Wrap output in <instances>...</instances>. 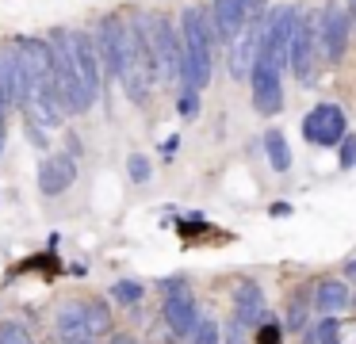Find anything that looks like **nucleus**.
<instances>
[{"label": "nucleus", "instance_id": "1", "mask_svg": "<svg viewBox=\"0 0 356 344\" xmlns=\"http://www.w3.org/2000/svg\"><path fill=\"white\" fill-rule=\"evenodd\" d=\"M180 38H184V65H180V84L203 92L215 73V31L203 8H188L180 15Z\"/></svg>", "mask_w": 356, "mask_h": 344}, {"label": "nucleus", "instance_id": "2", "mask_svg": "<svg viewBox=\"0 0 356 344\" xmlns=\"http://www.w3.org/2000/svg\"><path fill=\"white\" fill-rule=\"evenodd\" d=\"M149 31V50H154V69H157V84H177L180 81V65H184V38H180L177 23L154 15L146 19Z\"/></svg>", "mask_w": 356, "mask_h": 344}, {"label": "nucleus", "instance_id": "3", "mask_svg": "<svg viewBox=\"0 0 356 344\" xmlns=\"http://www.w3.org/2000/svg\"><path fill=\"white\" fill-rule=\"evenodd\" d=\"M318 61H322V35H318V15H299L295 19V35H291V69L299 76L302 88H314L318 81Z\"/></svg>", "mask_w": 356, "mask_h": 344}, {"label": "nucleus", "instance_id": "4", "mask_svg": "<svg viewBox=\"0 0 356 344\" xmlns=\"http://www.w3.org/2000/svg\"><path fill=\"white\" fill-rule=\"evenodd\" d=\"M65 46H70V61L77 69L81 84L96 104L104 92V61H100V50H96V35L81 27H65Z\"/></svg>", "mask_w": 356, "mask_h": 344}, {"label": "nucleus", "instance_id": "5", "mask_svg": "<svg viewBox=\"0 0 356 344\" xmlns=\"http://www.w3.org/2000/svg\"><path fill=\"white\" fill-rule=\"evenodd\" d=\"M264 15H268V8L264 12H253L245 19V27L238 31V35L230 38V54H226V65H230V76L234 81H249V73H253L257 58H261V46H264Z\"/></svg>", "mask_w": 356, "mask_h": 344}, {"label": "nucleus", "instance_id": "6", "mask_svg": "<svg viewBox=\"0 0 356 344\" xmlns=\"http://www.w3.org/2000/svg\"><path fill=\"white\" fill-rule=\"evenodd\" d=\"M295 19H299V12H295L291 4H276V8H268V15H264V46H261V58L272 61L276 69H287V61H291Z\"/></svg>", "mask_w": 356, "mask_h": 344}, {"label": "nucleus", "instance_id": "7", "mask_svg": "<svg viewBox=\"0 0 356 344\" xmlns=\"http://www.w3.org/2000/svg\"><path fill=\"white\" fill-rule=\"evenodd\" d=\"M348 134V119L341 104H318L310 107V115L302 119V138L310 145H322V149H333L341 138Z\"/></svg>", "mask_w": 356, "mask_h": 344}, {"label": "nucleus", "instance_id": "8", "mask_svg": "<svg viewBox=\"0 0 356 344\" xmlns=\"http://www.w3.org/2000/svg\"><path fill=\"white\" fill-rule=\"evenodd\" d=\"M318 35H322V54L325 61H341L348 50V35H353V15L341 0H325L322 15H318Z\"/></svg>", "mask_w": 356, "mask_h": 344}, {"label": "nucleus", "instance_id": "9", "mask_svg": "<svg viewBox=\"0 0 356 344\" xmlns=\"http://www.w3.org/2000/svg\"><path fill=\"white\" fill-rule=\"evenodd\" d=\"M253 12H264V0H211L207 19H211V31H215L218 42H230L245 27V19Z\"/></svg>", "mask_w": 356, "mask_h": 344}, {"label": "nucleus", "instance_id": "10", "mask_svg": "<svg viewBox=\"0 0 356 344\" xmlns=\"http://www.w3.org/2000/svg\"><path fill=\"white\" fill-rule=\"evenodd\" d=\"M280 76H284V69H276L272 61L257 58L253 73H249L257 115H280V107H284V84H280Z\"/></svg>", "mask_w": 356, "mask_h": 344}, {"label": "nucleus", "instance_id": "11", "mask_svg": "<svg viewBox=\"0 0 356 344\" xmlns=\"http://www.w3.org/2000/svg\"><path fill=\"white\" fill-rule=\"evenodd\" d=\"M161 313H165V325L172 329V336H192V329L200 325V306H195L192 290L180 283V287H169L165 290V302H161Z\"/></svg>", "mask_w": 356, "mask_h": 344}, {"label": "nucleus", "instance_id": "12", "mask_svg": "<svg viewBox=\"0 0 356 344\" xmlns=\"http://www.w3.org/2000/svg\"><path fill=\"white\" fill-rule=\"evenodd\" d=\"M77 183V157L73 153H50L39 165V191L47 199H58Z\"/></svg>", "mask_w": 356, "mask_h": 344}, {"label": "nucleus", "instance_id": "13", "mask_svg": "<svg viewBox=\"0 0 356 344\" xmlns=\"http://www.w3.org/2000/svg\"><path fill=\"white\" fill-rule=\"evenodd\" d=\"M261 313H264V290H261V283L241 279L238 290H234V318L245 321V325H261Z\"/></svg>", "mask_w": 356, "mask_h": 344}, {"label": "nucleus", "instance_id": "14", "mask_svg": "<svg viewBox=\"0 0 356 344\" xmlns=\"http://www.w3.org/2000/svg\"><path fill=\"white\" fill-rule=\"evenodd\" d=\"M348 302H353V295H348V287L341 279H322L314 287V310L322 318H333V313L348 310Z\"/></svg>", "mask_w": 356, "mask_h": 344}, {"label": "nucleus", "instance_id": "15", "mask_svg": "<svg viewBox=\"0 0 356 344\" xmlns=\"http://www.w3.org/2000/svg\"><path fill=\"white\" fill-rule=\"evenodd\" d=\"M54 329L62 341H73V336H88L85 333V302H65L54 318Z\"/></svg>", "mask_w": 356, "mask_h": 344}, {"label": "nucleus", "instance_id": "16", "mask_svg": "<svg viewBox=\"0 0 356 344\" xmlns=\"http://www.w3.org/2000/svg\"><path fill=\"white\" fill-rule=\"evenodd\" d=\"M85 333L92 336H108L111 333V306L104 298H88L85 302Z\"/></svg>", "mask_w": 356, "mask_h": 344}, {"label": "nucleus", "instance_id": "17", "mask_svg": "<svg viewBox=\"0 0 356 344\" xmlns=\"http://www.w3.org/2000/svg\"><path fill=\"white\" fill-rule=\"evenodd\" d=\"M264 153H268V165L276 168V172H287V168H291V149H287V138L280 134V130H268V134H264Z\"/></svg>", "mask_w": 356, "mask_h": 344}, {"label": "nucleus", "instance_id": "18", "mask_svg": "<svg viewBox=\"0 0 356 344\" xmlns=\"http://www.w3.org/2000/svg\"><path fill=\"white\" fill-rule=\"evenodd\" d=\"M142 295H146V287H142L138 279H119V283H111V290H108V298H115L119 306H138Z\"/></svg>", "mask_w": 356, "mask_h": 344}, {"label": "nucleus", "instance_id": "19", "mask_svg": "<svg viewBox=\"0 0 356 344\" xmlns=\"http://www.w3.org/2000/svg\"><path fill=\"white\" fill-rule=\"evenodd\" d=\"M0 344H35V336L24 321H0Z\"/></svg>", "mask_w": 356, "mask_h": 344}, {"label": "nucleus", "instance_id": "20", "mask_svg": "<svg viewBox=\"0 0 356 344\" xmlns=\"http://www.w3.org/2000/svg\"><path fill=\"white\" fill-rule=\"evenodd\" d=\"M177 111H180V119H195L200 115V92L195 88H184L177 96Z\"/></svg>", "mask_w": 356, "mask_h": 344}, {"label": "nucleus", "instance_id": "21", "mask_svg": "<svg viewBox=\"0 0 356 344\" xmlns=\"http://www.w3.org/2000/svg\"><path fill=\"white\" fill-rule=\"evenodd\" d=\"M127 172H131L134 183H146L149 172H154V168H149V157H142V153H131V157H127Z\"/></svg>", "mask_w": 356, "mask_h": 344}, {"label": "nucleus", "instance_id": "22", "mask_svg": "<svg viewBox=\"0 0 356 344\" xmlns=\"http://www.w3.org/2000/svg\"><path fill=\"white\" fill-rule=\"evenodd\" d=\"M307 298H291V306H287V329H291V333H299L302 325H307Z\"/></svg>", "mask_w": 356, "mask_h": 344}, {"label": "nucleus", "instance_id": "23", "mask_svg": "<svg viewBox=\"0 0 356 344\" xmlns=\"http://www.w3.org/2000/svg\"><path fill=\"white\" fill-rule=\"evenodd\" d=\"M188 344H218V325L215 321H200L188 336Z\"/></svg>", "mask_w": 356, "mask_h": 344}, {"label": "nucleus", "instance_id": "24", "mask_svg": "<svg viewBox=\"0 0 356 344\" xmlns=\"http://www.w3.org/2000/svg\"><path fill=\"white\" fill-rule=\"evenodd\" d=\"M337 149H341L337 165L345 168V172H348V168H356V134H345V138L337 142Z\"/></svg>", "mask_w": 356, "mask_h": 344}, {"label": "nucleus", "instance_id": "25", "mask_svg": "<svg viewBox=\"0 0 356 344\" xmlns=\"http://www.w3.org/2000/svg\"><path fill=\"white\" fill-rule=\"evenodd\" d=\"M314 341L318 344H341V325L333 318H322V325L314 329Z\"/></svg>", "mask_w": 356, "mask_h": 344}, {"label": "nucleus", "instance_id": "26", "mask_svg": "<svg viewBox=\"0 0 356 344\" xmlns=\"http://www.w3.org/2000/svg\"><path fill=\"white\" fill-rule=\"evenodd\" d=\"M257 344H284V333H280V325H268V321H264V325L257 329Z\"/></svg>", "mask_w": 356, "mask_h": 344}, {"label": "nucleus", "instance_id": "27", "mask_svg": "<svg viewBox=\"0 0 356 344\" xmlns=\"http://www.w3.org/2000/svg\"><path fill=\"white\" fill-rule=\"evenodd\" d=\"M245 321H238L234 318V325H230V333H226V344H245Z\"/></svg>", "mask_w": 356, "mask_h": 344}, {"label": "nucleus", "instance_id": "28", "mask_svg": "<svg viewBox=\"0 0 356 344\" xmlns=\"http://www.w3.org/2000/svg\"><path fill=\"white\" fill-rule=\"evenodd\" d=\"M177 145H180V138H177V134H169V138L161 142V157H165V161H172V157H177Z\"/></svg>", "mask_w": 356, "mask_h": 344}, {"label": "nucleus", "instance_id": "29", "mask_svg": "<svg viewBox=\"0 0 356 344\" xmlns=\"http://www.w3.org/2000/svg\"><path fill=\"white\" fill-rule=\"evenodd\" d=\"M108 344H138V336H131V333H108Z\"/></svg>", "mask_w": 356, "mask_h": 344}, {"label": "nucleus", "instance_id": "30", "mask_svg": "<svg viewBox=\"0 0 356 344\" xmlns=\"http://www.w3.org/2000/svg\"><path fill=\"white\" fill-rule=\"evenodd\" d=\"M272 214H276V218H284V214H291V203H272Z\"/></svg>", "mask_w": 356, "mask_h": 344}, {"label": "nucleus", "instance_id": "31", "mask_svg": "<svg viewBox=\"0 0 356 344\" xmlns=\"http://www.w3.org/2000/svg\"><path fill=\"white\" fill-rule=\"evenodd\" d=\"M62 344H96L92 336H73V341H62Z\"/></svg>", "mask_w": 356, "mask_h": 344}, {"label": "nucleus", "instance_id": "32", "mask_svg": "<svg viewBox=\"0 0 356 344\" xmlns=\"http://www.w3.org/2000/svg\"><path fill=\"white\" fill-rule=\"evenodd\" d=\"M345 272H348V279L356 283V260H348V268H345Z\"/></svg>", "mask_w": 356, "mask_h": 344}, {"label": "nucleus", "instance_id": "33", "mask_svg": "<svg viewBox=\"0 0 356 344\" xmlns=\"http://www.w3.org/2000/svg\"><path fill=\"white\" fill-rule=\"evenodd\" d=\"M345 8H348V15H353V23H356V0H345Z\"/></svg>", "mask_w": 356, "mask_h": 344}, {"label": "nucleus", "instance_id": "34", "mask_svg": "<svg viewBox=\"0 0 356 344\" xmlns=\"http://www.w3.org/2000/svg\"><path fill=\"white\" fill-rule=\"evenodd\" d=\"M0 153H4V119H0Z\"/></svg>", "mask_w": 356, "mask_h": 344}]
</instances>
